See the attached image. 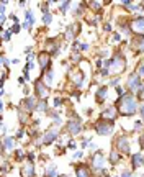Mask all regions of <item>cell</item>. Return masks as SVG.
Returning <instances> with one entry per match:
<instances>
[{
	"label": "cell",
	"instance_id": "6da1fadb",
	"mask_svg": "<svg viewBox=\"0 0 144 177\" xmlns=\"http://www.w3.org/2000/svg\"><path fill=\"white\" fill-rule=\"evenodd\" d=\"M118 113L123 116H131L138 112V102H136L133 93H124L123 97H118Z\"/></svg>",
	"mask_w": 144,
	"mask_h": 177
},
{
	"label": "cell",
	"instance_id": "7a4b0ae2",
	"mask_svg": "<svg viewBox=\"0 0 144 177\" xmlns=\"http://www.w3.org/2000/svg\"><path fill=\"white\" fill-rule=\"evenodd\" d=\"M126 71V58L123 54H115L110 59V74H121Z\"/></svg>",
	"mask_w": 144,
	"mask_h": 177
},
{
	"label": "cell",
	"instance_id": "3957f363",
	"mask_svg": "<svg viewBox=\"0 0 144 177\" xmlns=\"http://www.w3.org/2000/svg\"><path fill=\"white\" fill-rule=\"evenodd\" d=\"M95 131H97V134H100V136H108V134L113 133V123L105 122V120H98V122L95 123Z\"/></svg>",
	"mask_w": 144,
	"mask_h": 177
},
{
	"label": "cell",
	"instance_id": "277c9868",
	"mask_svg": "<svg viewBox=\"0 0 144 177\" xmlns=\"http://www.w3.org/2000/svg\"><path fill=\"white\" fill-rule=\"evenodd\" d=\"M69 81L75 87H82L84 82H85V76H84V72L80 69H72V71H69Z\"/></svg>",
	"mask_w": 144,
	"mask_h": 177
},
{
	"label": "cell",
	"instance_id": "5b68a950",
	"mask_svg": "<svg viewBox=\"0 0 144 177\" xmlns=\"http://www.w3.org/2000/svg\"><path fill=\"white\" fill-rule=\"evenodd\" d=\"M90 164H92V167L97 169V171H103V167H105V156H103V153L100 151V149L92 154Z\"/></svg>",
	"mask_w": 144,
	"mask_h": 177
},
{
	"label": "cell",
	"instance_id": "8992f818",
	"mask_svg": "<svg viewBox=\"0 0 144 177\" xmlns=\"http://www.w3.org/2000/svg\"><path fill=\"white\" fill-rule=\"evenodd\" d=\"M115 149H116V151H121V153L130 154V151H131L130 138H128V136H118L116 141H115Z\"/></svg>",
	"mask_w": 144,
	"mask_h": 177
},
{
	"label": "cell",
	"instance_id": "52a82bcc",
	"mask_svg": "<svg viewBox=\"0 0 144 177\" xmlns=\"http://www.w3.org/2000/svg\"><path fill=\"white\" fill-rule=\"evenodd\" d=\"M130 30L134 31L138 36L144 35V17H136L130 21Z\"/></svg>",
	"mask_w": 144,
	"mask_h": 177
},
{
	"label": "cell",
	"instance_id": "ba28073f",
	"mask_svg": "<svg viewBox=\"0 0 144 177\" xmlns=\"http://www.w3.org/2000/svg\"><path fill=\"white\" fill-rule=\"evenodd\" d=\"M35 92H36L39 100H46L47 95H49V87H47L43 81H36L35 82Z\"/></svg>",
	"mask_w": 144,
	"mask_h": 177
},
{
	"label": "cell",
	"instance_id": "9c48e42d",
	"mask_svg": "<svg viewBox=\"0 0 144 177\" xmlns=\"http://www.w3.org/2000/svg\"><path fill=\"white\" fill-rule=\"evenodd\" d=\"M128 89L131 90V92H138L139 87L142 85V82H141V77L138 76V72H131L130 74V77H128Z\"/></svg>",
	"mask_w": 144,
	"mask_h": 177
},
{
	"label": "cell",
	"instance_id": "30bf717a",
	"mask_svg": "<svg viewBox=\"0 0 144 177\" xmlns=\"http://www.w3.org/2000/svg\"><path fill=\"white\" fill-rule=\"evenodd\" d=\"M102 120H105V122H110V123H113L116 120V116H118V108L116 107H108V108H105V110L102 112Z\"/></svg>",
	"mask_w": 144,
	"mask_h": 177
},
{
	"label": "cell",
	"instance_id": "8fae6325",
	"mask_svg": "<svg viewBox=\"0 0 144 177\" xmlns=\"http://www.w3.org/2000/svg\"><path fill=\"white\" fill-rule=\"evenodd\" d=\"M38 64H39V67H41L43 72L49 69V66H51V52L44 51V52H41V54H38Z\"/></svg>",
	"mask_w": 144,
	"mask_h": 177
},
{
	"label": "cell",
	"instance_id": "7c38bea8",
	"mask_svg": "<svg viewBox=\"0 0 144 177\" xmlns=\"http://www.w3.org/2000/svg\"><path fill=\"white\" fill-rule=\"evenodd\" d=\"M36 105H38V100L35 97H26L25 100H21V110L33 112V110H36Z\"/></svg>",
	"mask_w": 144,
	"mask_h": 177
},
{
	"label": "cell",
	"instance_id": "4fadbf2b",
	"mask_svg": "<svg viewBox=\"0 0 144 177\" xmlns=\"http://www.w3.org/2000/svg\"><path fill=\"white\" fill-rule=\"evenodd\" d=\"M66 130H67L72 136H75V134H79L80 131H82V123H80L79 120H71V122L66 125Z\"/></svg>",
	"mask_w": 144,
	"mask_h": 177
},
{
	"label": "cell",
	"instance_id": "5bb4252c",
	"mask_svg": "<svg viewBox=\"0 0 144 177\" xmlns=\"http://www.w3.org/2000/svg\"><path fill=\"white\" fill-rule=\"evenodd\" d=\"M56 139H57V130H56V128H53V130H47L46 133L43 134L41 141H43V144L49 146L51 143H54Z\"/></svg>",
	"mask_w": 144,
	"mask_h": 177
},
{
	"label": "cell",
	"instance_id": "9a60e30c",
	"mask_svg": "<svg viewBox=\"0 0 144 177\" xmlns=\"http://www.w3.org/2000/svg\"><path fill=\"white\" fill-rule=\"evenodd\" d=\"M35 164L31 163V161H28V163L23 164V167H21V177H35Z\"/></svg>",
	"mask_w": 144,
	"mask_h": 177
},
{
	"label": "cell",
	"instance_id": "2e32d148",
	"mask_svg": "<svg viewBox=\"0 0 144 177\" xmlns=\"http://www.w3.org/2000/svg\"><path fill=\"white\" fill-rule=\"evenodd\" d=\"M33 25H35V15H33V10H26L25 12V23H23V28L25 30H31Z\"/></svg>",
	"mask_w": 144,
	"mask_h": 177
},
{
	"label": "cell",
	"instance_id": "e0dca14e",
	"mask_svg": "<svg viewBox=\"0 0 144 177\" xmlns=\"http://www.w3.org/2000/svg\"><path fill=\"white\" fill-rule=\"evenodd\" d=\"M144 164V154L142 153H134L131 156V166H133V169H138L139 166H142Z\"/></svg>",
	"mask_w": 144,
	"mask_h": 177
},
{
	"label": "cell",
	"instance_id": "ac0fdd59",
	"mask_svg": "<svg viewBox=\"0 0 144 177\" xmlns=\"http://www.w3.org/2000/svg\"><path fill=\"white\" fill-rule=\"evenodd\" d=\"M106 95H108V87L106 85H102V87L97 89V93H95V99H97L98 103H102V102L106 100Z\"/></svg>",
	"mask_w": 144,
	"mask_h": 177
},
{
	"label": "cell",
	"instance_id": "d6986e66",
	"mask_svg": "<svg viewBox=\"0 0 144 177\" xmlns=\"http://www.w3.org/2000/svg\"><path fill=\"white\" fill-rule=\"evenodd\" d=\"M131 46L136 52H142L144 51V36H136V38L133 40Z\"/></svg>",
	"mask_w": 144,
	"mask_h": 177
},
{
	"label": "cell",
	"instance_id": "ffe728a7",
	"mask_svg": "<svg viewBox=\"0 0 144 177\" xmlns=\"http://www.w3.org/2000/svg\"><path fill=\"white\" fill-rule=\"evenodd\" d=\"M75 177H90V169L85 164H79L75 167Z\"/></svg>",
	"mask_w": 144,
	"mask_h": 177
},
{
	"label": "cell",
	"instance_id": "44dd1931",
	"mask_svg": "<svg viewBox=\"0 0 144 177\" xmlns=\"http://www.w3.org/2000/svg\"><path fill=\"white\" fill-rule=\"evenodd\" d=\"M79 30H80V25L79 23H74L71 26H67V30H66V38L72 40L75 35H79Z\"/></svg>",
	"mask_w": 144,
	"mask_h": 177
},
{
	"label": "cell",
	"instance_id": "7402d4cb",
	"mask_svg": "<svg viewBox=\"0 0 144 177\" xmlns=\"http://www.w3.org/2000/svg\"><path fill=\"white\" fill-rule=\"evenodd\" d=\"M53 81H54V72H53V69H47V71H44L43 72V82L47 85V87H51L53 85Z\"/></svg>",
	"mask_w": 144,
	"mask_h": 177
},
{
	"label": "cell",
	"instance_id": "603a6c76",
	"mask_svg": "<svg viewBox=\"0 0 144 177\" xmlns=\"http://www.w3.org/2000/svg\"><path fill=\"white\" fill-rule=\"evenodd\" d=\"M13 146H15V139H13L12 136H5V138H3V146H2L3 151H2V153H5V151H12Z\"/></svg>",
	"mask_w": 144,
	"mask_h": 177
},
{
	"label": "cell",
	"instance_id": "cb8c5ba5",
	"mask_svg": "<svg viewBox=\"0 0 144 177\" xmlns=\"http://www.w3.org/2000/svg\"><path fill=\"white\" fill-rule=\"evenodd\" d=\"M44 177H59L57 172H56V164H49V166H47Z\"/></svg>",
	"mask_w": 144,
	"mask_h": 177
},
{
	"label": "cell",
	"instance_id": "d4e9b609",
	"mask_svg": "<svg viewBox=\"0 0 144 177\" xmlns=\"http://www.w3.org/2000/svg\"><path fill=\"white\" fill-rule=\"evenodd\" d=\"M120 163V153L116 151V149H112V153H110V164H118Z\"/></svg>",
	"mask_w": 144,
	"mask_h": 177
},
{
	"label": "cell",
	"instance_id": "484cf974",
	"mask_svg": "<svg viewBox=\"0 0 144 177\" xmlns=\"http://www.w3.org/2000/svg\"><path fill=\"white\" fill-rule=\"evenodd\" d=\"M46 110H47L46 100H38V105H36V112H46Z\"/></svg>",
	"mask_w": 144,
	"mask_h": 177
},
{
	"label": "cell",
	"instance_id": "4316f807",
	"mask_svg": "<svg viewBox=\"0 0 144 177\" xmlns=\"http://www.w3.org/2000/svg\"><path fill=\"white\" fill-rule=\"evenodd\" d=\"M69 8H71V2H61L59 3V10H61L62 13H66Z\"/></svg>",
	"mask_w": 144,
	"mask_h": 177
},
{
	"label": "cell",
	"instance_id": "83f0119b",
	"mask_svg": "<svg viewBox=\"0 0 144 177\" xmlns=\"http://www.w3.org/2000/svg\"><path fill=\"white\" fill-rule=\"evenodd\" d=\"M2 38H3V41H10V38H12V31H10V30H3Z\"/></svg>",
	"mask_w": 144,
	"mask_h": 177
},
{
	"label": "cell",
	"instance_id": "f1b7e54d",
	"mask_svg": "<svg viewBox=\"0 0 144 177\" xmlns=\"http://www.w3.org/2000/svg\"><path fill=\"white\" fill-rule=\"evenodd\" d=\"M51 21H53V15H51V13L43 15V23H44V25H49Z\"/></svg>",
	"mask_w": 144,
	"mask_h": 177
},
{
	"label": "cell",
	"instance_id": "f546056e",
	"mask_svg": "<svg viewBox=\"0 0 144 177\" xmlns=\"http://www.w3.org/2000/svg\"><path fill=\"white\" fill-rule=\"evenodd\" d=\"M18 118H20V123H25L26 122V113H25V110H18Z\"/></svg>",
	"mask_w": 144,
	"mask_h": 177
},
{
	"label": "cell",
	"instance_id": "4dcf8cb0",
	"mask_svg": "<svg viewBox=\"0 0 144 177\" xmlns=\"http://www.w3.org/2000/svg\"><path fill=\"white\" fill-rule=\"evenodd\" d=\"M138 76L139 77H144V59L139 62V66H138Z\"/></svg>",
	"mask_w": 144,
	"mask_h": 177
},
{
	"label": "cell",
	"instance_id": "1f68e13d",
	"mask_svg": "<svg viewBox=\"0 0 144 177\" xmlns=\"http://www.w3.org/2000/svg\"><path fill=\"white\" fill-rule=\"evenodd\" d=\"M88 7L93 8V10H100L102 8V3L100 2H90V3H88Z\"/></svg>",
	"mask_w": 144,
	"mask_h": 177
},
{
	"label": "cell",
	"instance_id": "d6a6232c",
	"mask_svg": "<svg viewBox=\"0 0 144 177\" xmlns=\"http://www.w3.org/2000/svg\"><path fill=\"white\" fill-rule=\"evenodd\" d=\"M121 40V35L120 33H113V36H112V40H110V43H115V41H120Z\"/></svg>",
	"mask_w": 144,
	"mask_h": 177
},
{
	"label": "cell",
	"instance_id": "836d02e7",
	"mask_svg": "<svg viewBox=\"0 0 144 177\" xmlns=\"http://www.w3.org/2000/svg\"><path fill=\"white\" fill-rule=\"evenodd\" d=\"M110 85H112V87H120V79H112V81H110Z\"/></svg>",
	"mask_w": 144,
	"mask_h": 177
},
{
	"label": "cell",
	"instance_id": "e575fe53",
	"mask_svg": "<svg viewBox=\"0 0 144 177\" xmlns=\"http://www.w3.org/2000/svg\"><path fill=\"white\" fill-rule=\"evenodd\" d=\"M80 51H88L90 49V44L88 43H80V48H79Z\"/></svg>",
	"mask_w": 144,
	"mask_h": 177
},
{
	"label": "cell",
	"instance_id": "d590c367",
	"mask_svg": "<svg viewBox=\"0 0 144 177\" xmlns=\"http://www.w3.org/2000/svg\"><path fill=\"white\" fill-rule=\"evenodd\" d=\"M20 30H21L20 25H13L12 28H10V31H12V33H20Z\"/></svg>",
	"mask_w": 144,
	"mask_h": 177
},
{
	"label": "cell",
	"instance_id": "8d00e7d4",
	"mask_svg": "<svg viewBox=\"0 0 144 177\" xmlns=\"http://www.w3.org/2000/svg\"><path fill=\"white\" fill-rule=\"evenodd\" d=\"M142 126H144V123H142V122H136V123H134V130H136V131H139Z\"/></svg>",
	"mask_w": 144,
	"mask_h": 177
},
{
	"label": "cell",
	"instance_id": "74e56055",
	"mask_svg": "<svg viewBox=\"0 0 144 177\" xmlns=\"http://www.w3.org/2000/svg\"><path fill=\"white\" fill-rule=\"evenodd\" d=\"M61 103H62V99L61 97H56L54 99V107H61Z\"/></svg>",
	"mask_w": 144,
	"mask_h": 177
},
{
	"label": "cell",
	"instance_id": "f35d334b",
	"mask_svg": "<svg viewBox=\"0 0 144 177\" xmlns=\"http://www.w3.org/2000/svg\"><path fill=\"white\" fill-rule=\"evenodd\" d=\"M138 95H139V99H144V85H141V87H139Z\"/></svg>",
	"mask_w": 144,
	"mask_h": 177
},
{
	"label": "cell",
	"instance_id": "ab89813d",
	"mask_svg": "<svg viewBox=\"0 0 144 177\" xmlns=\"http://www.w3.org/2000/svg\"><path fill=\"white\" fill-rule=\"evenodd\" d=\"M25 156V153H23V149H18V151H17V159L18 161H20L21 159V157H23Z\"/></svg>",
	"mask_w": 144,
	"mask_h": 177
},
{
	"label": "cell",
	"instance_id": "60d3db41",
	"mask_svg": "<svg viewBox=\"0 0 144 177\" xmlns=\"http://www.w3.org/2000/svg\"><path fill=\"white\" fill-rule=\"evenodd\" d=\"M72 157H74V159H80V157H82V151H75Z\"/></svg>",
	"mask_w": 144,
	"mask_h": 177
},
{
	"label": "cell",
	"instance_id": "b9f144b4",
	"mask_svg": "<svg viewBox=\"0 0 144 177\" xmlns=\"http://www.w3.org/2000/svg\"><path fill=\"white\" fill-rule=\"evenodd\" d=\"M2 64H3V67H7V66H8V64H10V61L5 58V56H2Z\"/></svg>",
	"mask_w": 144,
	"mask_h": 177
},
{
	"label": "cell",
	"instance_id": "7bdbcfd3",
	"mask_svg": "<svg viewBox=\"0 0 144 177\" xmlns=\"http://www.w3.org/2000/svg\"><path fill=\"white\" fill-rule=\"evenodd\" d=\"M103 30H105V31H112V25L105 23V25H103Z\"/></svg>",
	"mask_w": 144,
	"mask_h": 177
},
{
	"label": "cell",
	"instance_id": "ee69618b",
	"mask_svg": "<svg viewBox=\"0 0 144 177\" xmlns=\"http://www.w3.org/2000/svg\"><path fill=\"white\" fill-rule=\"evenodd\" d=\"M10 18H12V21L15 25H18V17H17V15H10Z\"/></svg>",
	"mask_w": 144,
	"mask_h": 177
},
{
	"label": "cell",
	"instance_id": "f6af8a7d",
	"mask_svg": "<svg viewBox=\"0 0 144 177\" xmlns=\"http://www.w3.org/2000/svg\"><path fill=\"white\" fill-rule=\"evenodd\" d=\"M116 93H118L120 97H123V95H124V92H123V89H121V87H116Z\"/></svg>",
	"mask_w": 144,
	"mask_h": 177
},
{
	"label": "cell",
	"instance_id": "bcb514c9",
	"mask_svg": "<svg viewBox=\"0 0 144 177\" xmlns=\"http://www.w3.org/2000/svg\"><path fill=\"white\" fill-rule=\"evenodd\" d=\"M23 134H25V131H23V130H20V131L17 133V138H18V139H21V138H23Z\"/></svg>",
	"mask_w": 144,
	"mask_h": 177
},
{
	"label": "cell",
	"instance_id": "7dc6e473",
	"mask_svg": "<svg viewBox=\"0 0 144 177\" xmlns=\"http://www.w3.org/2000/svg\"><path fill=\"white\" fill-rule=\"evenodd\" d=\"M28 161H31V163L35 161V153H29L28 154Z\"/></svg>",
	"mask_w": 144,
	"mask_h": 177
},
{
	"label": "cell",
	"instance_id": "c3c4849f",
	"mask_svg": "<svg viewBox=\"0 0 144 177\" xmlns=\"http://www.w3.org/2000/svg\"><path fill=\"white\" fill-rule=\"evenodd\" d=\"M120 177H133V174H131V172H128V171H126V172H123V174H121Z\"/></svg>",
	"mask_w": 144,
	"mask_h": 177
},
{
	"label": "cell",
	"instance_id": "681fc988",
	"mask_svg": "<svg viewBox=\"0 0 144 177\" xmlns=\"http://www.w3.org/2000/svg\"><path fill=\"white\" fill-rule=\"evenodd\" d=\"M139 112H141V116L144 118V102L141 103V107H139Z\"/></svg>",
	"mask_w": 144,
	"mask_h": 177
},
{
	"label": "cell",
	"instance_id": "f907efd6",
	"mask_svg": "<svg viewBox=\"0 0 144 177\" xmlns=\"http://www.w3.org/2000/svg\"><path fill=\"white\" fill-rule=\"evenodd\" d=\"M69 148H71V149H74V148H75V143H74V141H71V143H69Z\"/></svg>",
	"mask_w": 144,
	"mask_h": 177
},
{
	"label": "cell",
	"instance_id": "816d5d0a",
	"mask_svg": "<svg viewBox=\"0 0 144 177\" xmlns=\"http://www.w3.org/2000/svg\"><path fill=\"white\" fill-rule=\"evenodd\" d=\"M59 177H67V175H66V174H64V175H59Z\"/></svg>",
	"mask_w": 144,
	"mask_h": 177
},
{
	"label": "cell",
	"instance_id": "f5cc1de1",
	"mask_svg": "<svg viewBox=\"0 0 144 177\" xmlns=\"http://www.w3.org/2000/svg\"><path fill=\"white\" fill-rule=\"evenodd\" d=\"M112 177H116V175H112Z\"/></svg>",
	"mask_w": 144,
	"mask_h": 177
},
{
	"label": "cell",
	"instance_id": "db71d44e",
	"mask_svg": "<svg viewBox=\"0 0 144 177\" xmlns=\"http://www.w3.org/2000/svg\"><path fill=\"white\" fill-rule=\"evenodd\" d=\"M142 151H144V149H142Z\"/></svg>",
	"mask_w": 144,
	"mask_h": 177
},
{
	"label": "cell",
	"instance_id": "11a10c76",
	"mask_svg": "<svg viewBox=\"0 0 144 177\" xmlns=\"http://www.w3.org/2000/svg\"><path fill=\"white\" fill-rule=\"evenodd\" d=\"M142 177H144V175H142Z\"/></svg>",
	"mask_w": 144,
	"mask_h": 177
}]
</instances>
